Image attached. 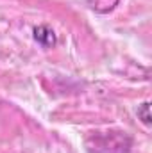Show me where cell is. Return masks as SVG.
Wrapping results in <instances>:
<instances>
[{"mask_svg": "<svg viewBox=\"0 0 152 153\" xmlns=\"http://www.w3.org/2000/svg\"><path fill=\"white\" fill-rule=\"evenodd\" d=\"M34 39L38 41L41 46H45V48H50V46H54L56 45V32L48 27V25H39L34 29Z\"/></svg>", "mask_w": 152, "mask_h": 153, "instance_id": "6da1fadb", "label": "cell"}, {"mask_svg": "<svg viewBox=\"0 0 152 153\" xmlns=\"http://www.w3.org/2000/svg\"><path fill=\"white\" fill-rule=\"evenodd\" d=\"M149 111H150V103H149V102H145V103H141V105L138 107V117H140V119L143 121V125H147V126L150 125V112H149Z\"/></svg>", "mask_w": 152, "mask_h": 153, "instance_id": "7a4b0ae2", "label": "cell"}]
</instances>
